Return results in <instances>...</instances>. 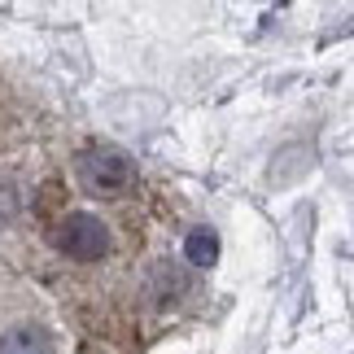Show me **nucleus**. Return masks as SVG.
Wrapping results in <instances>:
<instances>
[{
    "instance_id": "nucleus-1",
    "label": "nucleus",
    "mask_w": 354,
    "mask_h": 354,
    "mask_svg": "<svg viewBox=\"0 0 354 354\" xmlns=\"http://www.w3.org/2000/svg\"><path fill=\"white\" fill-rule=\"evenodd\" d=\"M75 171H79L84 193L88 197H101V201H114L118 193H127V184H131V162H127V153H118V149H110V145L84 149L79 162H75Z\"/></svg>"
},
{
    "instance_id": "nucleus-2",
    "label": "nucleus",
    "mask_w": 354,
    "mask_h": 354,
    "mask_svg": "<svg viewBox=\"0 0 354 354\" xmlns=\"http://www.w3.org/2000/svg\"><path fill=\"white\" fill-rule=\"evenodd\" d=\"M53 245L75 258V263H101L105 254H110V227H105L97 214H66L57 223V232H53Z\"/></svg>"
},
{
    "instance_id": "nucleus-3",
    "label": "nucleus",
    "mask_w": 354,
    "mask_h": 354,
    "mask_svg": "<svg viewBox=\"0 0 354 354\" xmlns=\"http://www.w3.org/2000/svg\"><path fill=\"white\" fill-rule=\"evenodd\" d=\"M0 354H53V342L39 324H13L0 337Z\"/></svg>"
},
{
    "instance_id": "nucleus-4",
    "label": "nucleus",
    "mask_w": 354,
    "mask_h": 354,
    "mask_svg": "<svg viewBox=\"0 0 354 354\" xmlns=\"http://www.w3.org/2000/svg\"><path fill=\"white\" fill-rule=\"evenodd\" d=\"M184 258H188V267H214L219 263V236L210 232V227H197V232H188L184 241Z\"/></svg>"
}]
</instances>
